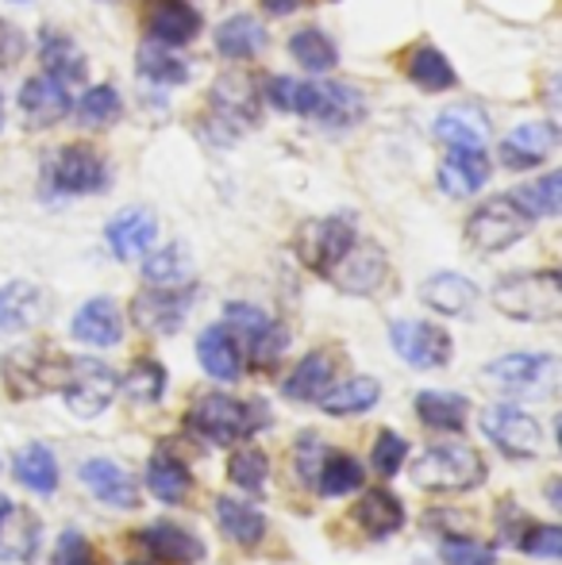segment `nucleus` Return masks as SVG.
<instances>
[{
  "label": "nucleus",
  "instance_id": "1",
  "mask_svg": "<svg viewBox=\"0 0 562 565\" xmlns=\"http://www.w3.org/2000/svg\"><path fill=\"white\" fill-rule=\"evenodd\" d=\"M189 427L201 435L212 447H232V443H243L266 427L271 412H266L263 401H240V396L227 393H204L201 401L189 408Z\"/></svg>",
  "mask_w": 562,
  "mask_h": 565
},
{
  "label": "nucleus",
  "instance_id": "2",
  "mask_svg": "<svg viewBox=\"0 0 562 565\" xmlns=\"http://www.w3.org/2000/svg\"><path fill=\"white\" fill-rule=\"evenodd\" d=\"M494 308L520 323H555L562 316V277L559 269L509 274L494 285Z\"/></svg>",
  "mask_w": 562,
  "mask_h": 565
},
{
  "label": "nucleus",
  "instance_id": "3",
  "mask_svg": "<svg viewBox=\"0 0 562 565\" xmlns=\"http://www.w3.org/2000/svg\"><path fill=\"white\" fill-rule=\"evenodd\" d=\"M486 461L466 443H435V447L421 450V458L409 466V477L416 489L427 492H470L486 481Z\"/></svg>",
  "mask_w": 562,
  "mask_h": 565
},
{
  "label": "nucleus",
  "instance_id": "4",
  "mask_svg": "<svg viewBox=\"0 0 562 565\" xmlns=\"http://www.w3.org/2000/svg\"><path fill=\"white\" fill-rule=\"evenodd\" d=\"M62 401L77 419H97L100 412L113 408L116 393H120V377L108 362L100 358H70L62 370Z\"/></svg>",
  "mask_w": 562,
  "mask_h": 565
},
{
  "label": "nucleus",
  "instance_id": "5",
  "mask_svg": "<svg viewBox=\"0 0 562 565\" xmlns=\"http://www.w3.org/2000/svg\"><path fill=\"white\" fill-rule=\"evenodd\" d=\"M494 393L501 396H555L559 388V358L555 354H505L481 370Z\"/></svg>",
  "mask_w": 562,
  "mask_h": 565
},
{
  "label": "nucleus",
  "instance_id": "6",
  "mask_svg": "<svg viewBox=\"0 0 562 565\" xmlns=\"http://www.w3.org/2000/svg\"><path fill=\"white\" fill-rule=\"evenodd\" d=\"M532 224L536 220L520 209L512 193L489 196V201H481L478 209L470 212V220H466V243L481 254L509 250L512 243H520V238L532 231Z\"/></svg>",
  "mask_w": 562,
  "mask_h": 565
},
{
  "label": "nucleus",
  "instance_id": "7",
  "mask_svg": "<svg viewBox=\"0 0 562 565\" xmlns=\"http://www.w3.org/2000/svg\"><path fill=\"white\" fill-rule=\"evenodd\" d=\"M224 328L240 342L243 358H251L258 370L278 365V358L285 354V347H289V331H285L278 320H271L263 308L243 305V300L224 305Z\"/></svg>",
  "mask_w": 562,
  "mask_h": 565
},
{
  "label": "nucleus",
  "instance_id": "8",
  "mask_svg": "<svg viewBox=\"0 0 562 565\" xmlns=\"http://www.w3.org/2000/svg\"><path fill=\"white\" fill-rule=\"evenodd\" d=\"M293 113L316 119L331 131H347V127H359L367 119V97L347 82H300Z\"/></svg>",
  "mask_w": 562,
  "mask_h": 565
},
{
  "label": "nucleus",
  "instance_id": "9",
  "mask_svg": "<svg viewBox=\"0 0 562 565\" xmlns=\"http://www.w3.org/2000/svg\"><path fill=\"white\" fill-rule=\"evenodd\" d=\"M359 231L347 216H320V220H305L293 235V250H297L300 266L308 274L331 277V269L343 262V254L354 246Z\"/></svg>",
  "mask_w": 562,
  "mask_h": 565
},
{
  "label": "nucleus",
  "instance_id": "10",
  "mask_svg": "<svg viewBox=\"0 0 562 565\" xmlns=\"http://www.w3.org/2000/svg\"><path fill=\"white\" fill-rule=\"evenodd\" d=\"M478 424H481V435H486L501 454H509V458L524 461L543 450L540 419L528 416V412L517 408V404H489V408L481 412Z\"/></svg>",
  "mask_w": 562,
  "mask_h": 565
},
{
  "label": "nucleus",
  "instance_id": "11",
  "mask_svg": "<svg viewBox=\"0 0 562 565\" xmlns=\"http://www.w3.org/2000/svg\"><path fill=\"white\" fill-rule=\"evenodd\" d=\"M212 113L204 116V127H232V135L247 131V127L258 124V105H263V89L251 74H232L216 77L212 85Z\"/></svg>",
  "mask_w": 562,
  "mask_h": 565
},
{
  "label": "nucleus",
  "instance_id": "12",
  "mask_svg": "<svg viewBox=\"0 0 562 565\" xmlns=\"http://www.w3.org/2000/svg\"><path fill=\"white\" fill-rule=\"evenodd\" d=\"M390 342L401 362H409L413 370H443L455 354V342L447 331L427 320H393Z\"/></svg>",
  "mask_w": 562,
  "mask_h": 565
},
{
  "label": "nucleus",
  "instance_id": "13",
  "mask_svg": "<svg viewBox=\"0 0 562 565\" xmlns=\"http://www.w3.org/2000/svg\"><path fill=\"white\" fill-rule=\"evenodd\" d=\"M197 285H181V289H158L147 285L136 300H131V323L147 335H173L185 323L189 308H193Z\"/></svg>",
  "mask_w": 562,
  "mask_h": 565
},
{
  "label": "nucleus",
  "instance_id": "14",
  "mask_svg": "<svg viewBox=\"0 0 562 565\" xmlns=\"http://www.w3.org/2000/svg\"><path fill=\"white\" fill-rule=\"evenodd\" d=\"M51 185L66 196H93L108 185V166L89 142H70L51 166Z\"/></svg>",
  "mask_w": 562,
  "mask_h": 565
},
{
  "label": "nucleus",
  "instance_id": "15",
  "mask_svg": "<svg viewBox=\"0 0 562 565\" xmlns=\"http://www.w3.org/2000/svg\"><path fill=\"white\" fill-rule=\"evenodd\" d=\"M142 35L178 51L201 35V12L189 0H142Z\"/></svg>",
  "mask_w": 562,
  "mask_h": 565
},
{
  "label": "nucleus",
  "instance_id": "16",
  "mask_svg": "<svg viewBox=\"0 0 562 565\" xmlns=\"http://www.w3.org/2000/svg\"><path fill=\"white\" fill-rule=\"evenodd\" d=\"M331 281L343 292H351V297H374L390 281V258H385L382 246L354 238V246L343 254V262L331 269Z\"/></svg>",
  "mask_w": 562,
  "mask_h": 565
},
{
  "label": "nucleus",
  "instance_id": "17",
  "mask_svg": "<svg viewBox=\"0 0 562 565\" xmlns=\"http://www.w3.org/2000/svg\"><path fill=\"white\" fill-rule=\"evenodd\" d=\"M70 85H62L59 77L51 74H35L23 82L20 89V113L28 119V127L35 131H46V127L62 124L70 116Z\"/></svg>",
  "mask_w": 562,
  "mask_h": 565
},
{
  "label": "nucleus",
  "instance_id": "18",
  "mask_svg": "<svg viewBox=\"0 0 562 565\" xmlns=\"http://www.w3.org/2000/svg\"><path fill=\"white\" fill-rule=\"evenodd\" d=\"M559 147V127L555 124H517L501 139V166L509 170H536L551 158Z\"/></svg>",
  "mask_w": 562,
  "mask_h": 565
},
{
  "label": "nucleus",
  "instance_id": "19",
  "mask_svg": "<svg viewBox=\"0 0 562 565\" xmlns=\"http://www.w3.org/2000/svg\"><path fill=\"white\" fill-rule=\"evenodd\" d=\"M82 481L100 504H113V508H139V481L113 458H89L82 466Z\"/></svg>",
  "mask_w": 562,
  "mask_h": 565
},
{
  "label": "nucleus",
  "instance_id": "20",
  "mask_svg": "<svg viewBox=\"0 0 562 565\" xmlns=\"http://www.w3.org/2000/svg\"><path fill=\"white\" fill-rule=\"evenodd\" d=\"M70 335L85 347H97V350H108L124 339V312L113 297H93L77 308L74 323H70Z\"/></svg>",
  "mask_w": 562,
  "mask_h": 565
},
{
  "label": "nucleus",
  "instance_id": "21",
  "mask_svg": "<svg viewBox=\"0 0 562 565\" xmlns=\"http://www.w3.org/2000/svg\"><path fill=\"white\" fill-rule=\"evenodd\" d=\"M108 250L116 254L120 262H136L155 246L158 238V220L150 209H124L113 216V224L105 227Z\"/></svg>",
  "mask_w": 562,
  "mask_h": 565
},
{
  "label": "nucleus",
  "instance_id": "22",
  "mask_svg": "<svg viewBox=\"0 0 562 565\" xmlns=\"http://www.w3.org/2000/svg\"><path fill=\"white\" fill-rule=\"evenodd\" d=\"M197 358H201V370L209 373L212 381H220V385H235V381L243 377V350L224 323H212V328L201 331V339H197Z\"/></svg>",
  "mask_w": 562,
  "mask_h": 565
},
{
  "label": "nucleus",
  "instance_id": "23",
  "mask_svg": "<svg viewBox=\"0 0 562 565\" xmlns=\"http://www.w3.org/2000/svg\"><path fill=\"white\" fill-rule=\"evenodd\" d=\"M139 546L162 565H193V562L204 558L201 539L189 535V531L178 527V523H166V520L142 527L139 531Z\"/></svg>",
  "mask_w": 562,
  "mask_h": 565
},
{
  "label": "nucleus",
  "instance_id": "24",
  "mask_svg": "<svg viewBox=\"0 0 562 565\" xmlns=\"http://www.w3.org/2000/svg\"><path fill=\"white\" fill-rule=\"evenodd\" d=\"M39 62H43V74L59 77L62 85H82L89 74V62H85L82 46L59 28L39 31Z\"/></svg>",
  "mask_w": 562,
  "mask_h": 565
},
{
  "label": "nucleus",
  "instance_id": "25",
  "mask_svg": "<svg viewBox=\"0 0 562 565\" xmlns=\"http://www.w3.org/2000/svg\"><path fill=\"white\" fill-rule=\"evenodd\" d=\"M489 158L481 147L474 150H450L447 158L439 162V173H435V181H439V189L447 196H474L481 185L489 181Z\"/></svg>",
  "mask_w": 562,
  "mask_h": 565
},
{
  "label": "nucleus",
  "instance_id": "26",
  "mask_svg": "<svg viewBox=\"0 0 562 565\" xmlns=\"http://www.w3.org/2000/svg\"><path fill=\"white\" fill-rule=\"evenodd\" d=\"M331 381H336V358H331V350H312V354H305L293 365L282 393L289 396V401L316 404L331 388Z\"/></svg>",
  "mask_w": 562,
  "mask_h": 565
},
{
  "label": "nucleus",
  "instance_id": "27",
  "mask_svg": "<svg viewBox=\"0 0 562 565\" xmlns=\"http://www.w3.org/2000/svg\"><path fill=\"white\" fill-rule=\"evenodd\" d=\"M435 139L447 142L450 150L486 147L489 119L481 108H474V105H450V108H443L439 119H435Z\"/></svg>",
  "mask_w": 562,
  "mask_h": 565
},
{
  "label": "nucleus",
  "instance_id": "28",
  "mask_svg": "<svg viewBox=\"0 0 562 565\" xmlns=\"http://www.w3.org/2000/svg\"><path fill=\"white\" fill-rule=\"evenodd\" d=\"M147 492L155 500H162V504H181V500L189 497V489H193V473H189V466L178 458L173 450H155L147 461Z\"/></svg>",
  "mask_w": 562,
  "mask_h": 565
},
{
  "label": "nucleus",
  "instance_id": "29",
  "mask_svg": "<svg viewBox=\"0 0 562 565\" xmlns=\"http://www.w3.org/2000/svg\"><path fill=\"white\" fill-rule=\"evenodd\" d=\"M421 300L439 316H466L478 305V285L463 274H432L421 285Z\"/></svg>",
  "mask_w": 562,
  "mask_h": 565
},
{
  "label": "nucleus",
  "instance_id": "30",
  "mask_svg": "<svg viewBox=\"0 0 562 565\" xmlns=\"http://www.w3.org/2000/svg\"><path fill=\"white\" fill-rule=\"evenodd\" d=\"M354 523L367 531V539H390L405 527V504L390 489H370L354 504Z\"/></svg>",
  "mask_w": 562,
  "mask_h": 565
},
{
  "label": "nucleus",
  "instance_id": "31",
  "mask_svg": "<svg viewBox=\"0 0 562 565\" xmlns=\"http://www.w3.org/2000/svg\"><path fill=\"white\" fill-rule=\"evenodd\" d=\"M142 281L158 285V289H181V285H193V254L185 243H166L162 250L150 246L142 254Z\"/></svg>",
  "mask_w": 562,
  "mask_h": 565
},
{
  "label": "nucleus",
  "instance_id": "32",
  "mask_svg": "<svg viewBox=\"0 0 562 565\" xmlns=\"http://www.w3.org/2000/svg\"><path fill=\"white\" fill-rule=\"evenodd\" d=\"M416 419H421L424 427H432V431H463L466 419H470V401L458 393H443V388H424V393H416Z\"/></svg>",
  "mask_w": 562,
  "mask_h": 565
},
{
  "label": "nucleus",
  "instance_id": "33",
  "mask_svg": "<svg viewBox=\"0 0 562 565\" xmlns=\"http://www.w3.org/2000/svg\"><path fill=\"white\" fill-rule=\"evenodd\" d=\"M39 520L35 515H28L23 508H15L12 500L0 492V558H31V551H35L39 543Z\"/></svg>",
  "mask_w": 562,
  "mask_h": 565
},
{
  "label": "nucleus",
  "instance_id": "34",
  "mask_svg": "<svg viewBox=\"0 0 562 565\" xmlns=\"http://www.w3.org/2000/svg\"><path fill=\"white\" fill-rule=\"evenodd\" d=\"M216 523H220V531L240 546H258L266 535V515L258 512L255 504L235 500V497L216 500Z\"/></svg>",
  "mask_w": 562,
  "mask_h": 565
},
{
  "label": "nucleus",
  "instance_id": "35",
  "mask_svg": "<svg viewBox=\"0 0 562 565\" xmlns=\"http://www.w3.org/2000/svg\"><path fill=\"white\" fill-rule=\"evenodd\" d=\"M382 401V385H378L374 377H347L343 385H331L328 393L320 396V408L328 412V416H362V412H370L374 404Z\"/></svg>",
  "mask_w": 562,
  "mask_h": 565
},
{
  "label": "nucleus",
  "instance_id": "36",
  "mask_svg": "<svg viewBox=\"0 0 562 565\" xmlns=\"http://www.w3.org/2000/svg\"><path fill=\"white\" fill-rule=\"evenodd\" d=\"M216 51L232 62H247L266 51V31L255 15H232L216 28Z\"/></svg>",
  "mask_w": 562,
  "mask_h": 565
},
{
  "label": "nucleus",
  "instance_id": "37",
  "mask_svg": "<svg viewBox=\"0 0 562 565\" xmlns=\"http://www.w3.org/2000/svg\"><path fill=\"white\" fill-rule=\"evenodd\" d=\"M405 74H409V82L421 85L424 93H447V89H455V82H458L447 54H443L439 46H427V43L409 54Z\"/></svg>",
  "mask_w": 562,
  "mask_h": 565
},
{
  "label": "nucleus",
  "instance_id": "38",
  "mask_svg": "<svg viewBox=\"0 0 562 565\" xmlns=\"http://www.w3.org/2000/svg\"><path fill=\"white\" fill-rule=\"evenodd\" d=\"M166 385H170L166 365L155 362V358H139V362H131V370L124 373L120 393H124V401L136 404V408H150V404H158L166 396Z\"/></svg>",
  "mask_w": 562,
  "mask_h": 565
},
{
  "label": "nucleus",
  "instance_id": "39",
  "mask_svg": "<svg viewBox=\"0 0 562 565\" xmlns=\"http://www.w3.org/2000/svg\"><path fill=\"white\" fill-rule=\"evenodd\" d=\"M43 312V292L31 281H8L0 289V331H28Z\"/></svg>",
  "mask_w": 562,
  "mask_h": 565
},
{
  "label": "nucleus",
  "instance_id": "40",
  "mask_svg": "<svg viewBox=\"0 0 562 565\" xmlns=\"http://www.w3.org/2000/svg\"><path fill=\"white\" fill-rule=\"evenodd\" d=\"M12 473L23 489L39 492V497H51V492L59 489V461H54V454L46 447H39V443H31V447H23L15 454Z\"/></svg>",
  "mask_w": 562,
  "mask_h": 565
},
{
  "label": "nucleus",
  "instance_id": "41",
  "mask_svg": "<svg viewBox=\"0 0 562 565\" xmlns=\"http://www.w3.org/2000/svg\"><path fill=\"white\" fill-rule=\"evenodd\" d=\"M324 497H347V492L362 489V466L359 458H351L347 450H328L320 461V473H316V484Z\"/></svg>",
  "mask_w": 562,
  "mask_h": 565
},
{
  "label": "nucleus",
  "instance_id": "42",
  "mask_svg": "<svg viewBox=\"0 0 562 565\" xmlns=\"http://www.w3.org/2000/svg\"><path fill=\"white\" fill-rule=\"evenodd\" d=\"M289 54L308 74H328L339 62V46L331 43V35H324L320 28H300L297 35L289 39Z\"/></svg>",
  "mask_w": 562,
  "mask_h": 565
},
{
  "label": "nucleus",
  "instance_id": "43",
  "mask_svg": "<svg viewBox=\"0 0 562 565\" xmlns=\"http://www.w3.org/2000/svg\"><path fill=\"white\" fill-rule=\"evenodd\" d=\"M517 204L532 220H551L562 212V173H543V178L528 181V185L512 189Z\"/></svg>",
  "mask_w": 562,
  "mask_h": 565
},
{
  "label": "nucleus",
  "instance_id": "44",
  "mask_svg": "<svg viewBox=\"0 0 562 565\" xmlns=\"http://www.w3.org/2000/svg\"><path fill=\"white\" fill-rule=\"evenodd\" d=\"M139 74L155 85H185L189 82V66L170 51V46L158 43H142L139 46Z\"/></svg>",
  "mask_w": 562,
  "mask_h": 565
},
{
  "label": "nucleus",
  "instance_id": "45",
  "mask_svg": "<svg viewBox=\"0 0 562 565\" xmlns=\"http://www.w3.org/2000/svg\"><path fill=\"white\" fill-rule=\"evenodd\" d=\"M227 477H232L243 492H251V497H263L266 481H271V458L258 447L232 450V458H227Z\"/></svg>",
  "mask_w": 562,
  "mask_h": 565
},
{
  "label": "nucleus",
  "instance_id": "46",
  "mask_svg": "<svg viewBox=\"0 0 562 565\" xmlns=\"http://www.w3.org/2000/svg\"><path fill=\"white\" fill-rule=\"evenodd\" d=\"M120 116H124V97H120V89L108 82L85 89V97L77 100V119H82L85 127H113Z\"/></svg>",
  "mask_w": 562,
  "mask_h": 565
},
{
  "label": "nucleus",
  "instance_id": "47",
  "mask_svg": "<svg viewBox=\"0 0 562 565\" xmlns=\"http://www.w3.org/2000/svg\"><path fill=\"white\" fill-rule=\"evenodd\" d=\"M439 558L443 565H497V551L478 539H463V535H447L439 543Z\"/></svg>",
  "mask_w": 562,
  "mask_h": 565
},
{
  "label": "nucleus",
  "instance_id": "48",
  "mask_svg": "<svg viewBox=\"0 0 562 565\" xmlns=\"http://www.w3.org/2000/svg\"><path fill=\"white\" fill-rule=\"evenodd\" d=\"M405 461H409V443L401 439L397 431H382V435H378L374 450H370V466H374L378 477H397Z\"/></svg>",
  "mask_w": 562,
  "mask_h": 565
},
{
  "label": "nucleus",
  "instance_id": "49",
  "mask_svg": "<svg viewBox=\"0 0 562 565\" xmlns=\"http://www.w3.org/2000/svg\"><path fill=\"white\" fill-rule=\"evenodd\" d=\"M517 546L532 558H559L562 554V531L555 523H528L517 535Z\"/></svg>",
  "mask_w": 562,
  "mask_h": 565
},
{
  "label": "nucleus",
  "instance_id": "50",
  "mask_svg": "<svg viewBox=\"0 0 562 565\" xmlns=\"http://www.w3.org/2000/svg\"><path fill=\"white\" fill-rule=\"evenodd\" d=\"M54 565H97L93 558V546L82 531H62L59 543H54V554H51Z\"/></svg>",
  "mask_w": 562,
  "mask_h": 565
},
{
  "label": "nucleus",
  "instance_id": "51",
  "mask_svg": "<svg viewBox=\"0 0 562 565\" xmlns=\"http://www.w3.org/2000/svg\"><path fill=\"white\" fill-rule=\"evenodd\" d=\"M324 454H328V447H324V439L316 431H305L297 439V473H300V481H305L308 489L316 484V473H320Z\"/></svg>",
  "mask_w": 562,
  "mask_h": 565
},
{
  "label": "nucleus",
  "instance_id": "52",
  "mask_svg": "<svg viewBox=\"0 0 562 565\" xmlns=\"http://www.w3.org/2000/svg\"><path fill=\"white\" fill-rule=\"evenodd\" d=\"M23 54H28V35L8 15H0V70L20 66Z\"/></svg>",
  "mask_w": 562,
  "mask_h": 565
},
{
  "label": "nucleus",
  "instance_id": "53",
  "mask_svg": "<svg viewBox=\"0 0 562 565\" xmlns=\"http://www.w3.org/2000/svg\"><path fill=\"white\" fill-rule=\"evenodd\" d=\"M297 85L300 82H293V77H266L263 97L271 100L278 113H293V108H297Z\"/></svg>",
  "mask_w": 562,
  "mask_h": 565
},
{
  "label": "nucleus",
  "instance_id": "54",
  "mask_svg": "<svg viewBox=\"0 0 562 565\" xmlns=\"http://www.w3.org/2000/svg\"><path fill=\"white\" fill-rule=\"evenodd\" d=\"M258 4H263L266 15H293L305 0H258Z\"/></svg>",
  "mask_w": 562,
  "mask_h": 565
},
{
  "label": "nucleus",
  "instance_id": "55",
  "mask_svg": "<svg viewBox=\"0 0 562 565\" xmlns=\"http://www.w3.org/2000/svg\"><path fill=\"white\" fill-rule=\"evenodd\" d=\"M0 127H4V93H0Z\"/></svg>",
  "mask_w": 562,
  "mask_h": 565
},
{
  "label": "nucleus",
  "instance_id": "56",
  "mask_svg": "<svg viewBox=\"0 0 562 565\" xmlns=\"http://www.w3.org/2000/svg\"><path fill=\"white\" fill-rule=\"evenodd\" d=\"M131 565H142V562H131Z\"/></svg>",
  "mask_w": 562,
  "mask_h": 565
},
{
  "label": "nucleus",
  "instance_id": "57",
  "mask_svg": "<svg viewBox=\"0 0 562 565\" xmlns=\"http://www.w3.org/2000/svg\"><path fill=\"white\" fill-rule=\"evenodd\" d=\"M15 4H20V0H15Z\"/></svg>",
  "mask_w": 562,
  "mask_h": 565
}]
</instances>
